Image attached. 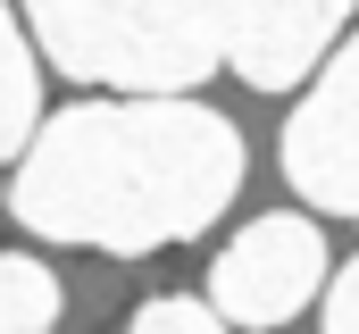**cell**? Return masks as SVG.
Returning <instances> with one entry per match:
<instances>
[{
    "label": "cell",
    "mask_w": 359,
    "mask_h": 334,
    "mask_svg": "<svg viewBox=\"0 0 359 334\" xmlns=\"http://www.w3.org/2000/svg\"><path fill=\"white\" fill-rule=\"evenodd\" d=\"M243 0H25L34 51L76 84L117 100H192V84L226 67Z\"/></svg>",
    "instance_id": "7a4b0ae2"
},
{
    "label": "cell",
    "mask_w": 359,
    "mask_h": 334,
    "mask_svg": "<svg viewBox=\"0 0 359 334\" xmlns=\"http://www.w3.org/2000/svg\"><path fill=\"white\" fill-rule=\"evenodd\" d=\"M243 192V126L201 100H76L34 126L8 218L42 243H92L117 259L192 243Z\"/></svg>",
    "instance_id": "6da1fadb"
},
{
    "label": "cell",
    "mask_w": 359,
    "mask_h": 334,
    "mask_svg": "<svg viewBox=\"0 0 359 334\" xmlns=\"http://www.w3.org/2000/svg\"><path fill=\"white\" fill-rule=\"evenodd\" d=\"M276 159H284V184L309 209L359 218V34L309 76L284 142H276Z\"/></svg>",
    "instance_id": "277c9868"
},
{
    "label": "cell",
    "mask_w": 359,
    "mask_h": 334,
    "mask_svg": "<svg viewBox=\"0 0 359 334\" xmlns=\"http://www.w3.org/2000/svg\"><path fill=\"white\" fill-rule=\"evenodd\" d=\"M126 334H226V318L209 309V301H184V293H159V301H142Z\"/></svg>",
    "instance_id": "ba28073f"
},
{
    "label": "cell",
    "mask_w": 359,
    "mask_h": 334,
    "mask_svg": "<svg viewBox=\"0 0 359 334\" xmlns=\"http://www.w3.org/2000/svg\"><path fill=\"white\" fill-rule=\"evenodd\" d=\"M59 276L25 250H0V334H50L59 326Z\"/></svg>",
    "instance_id": "52a82bcc"
},
{
    "label": "cell",
    "mask_w": 359,
    "mask_h": 334,
    "mask_svg": "<svg viewBox=\"0 0 359 334\" xmlns=\"http://www.w3.org/2000/svg\"><path fill=\"white\" fill-rule=\"evenodd\" d=\"M326 276H334L326 234H318L309 218H292V209H268V218H251L234 243L217 250V267H209V309H217L226 326H284V318H301V309L326 293Z\"/></svg>",
    "instance_id": "3957f363"
},
{
    "label": "cell",
    "mask_w": 359,
    "mask_h": 334,
    "mask_svg": "<svg viewBox=\"0 0 359 334\" xmlns=\"http://www.w3.org/2000/svg\"><path fill=\"white\" fill-rule=\"evenodd\" d=\"M326 334H359V259L326 276Z\"/></svg>",
    "instance_id": "9c48e42d"
},
{
    "label": "cell",
    "mask_w": 359,
    "mask_h": 334,
    "mask_svg": "<svg viewBox=\"0 0 359 334\" xmlns=\"http://www.w3.org/2000/svg\"><path fill=\"white\" fill-rule=\"evenodd\" d=\"M34 126H42V59H34L17 8L0 0V159H8V151L25 159Z\"/></svg>",
    "instance_id": "8992f818"
},
{
    "label": "cell",
    "mask_w": 359,
    "mask_h": 334,
    "mask_svg": "<svg viewBox=\"0 0 359 334\" xmlns=\"http://www.w3.org/2000/svg\"><path fill=\"white\" fill-rule=\"evenodd\" d=\"M359 0H243L226 34V67L251 92H292L334 59V34L351 25Z\"/></svg>",
    "instance_id": "5b68a950"
}]
</instances>
